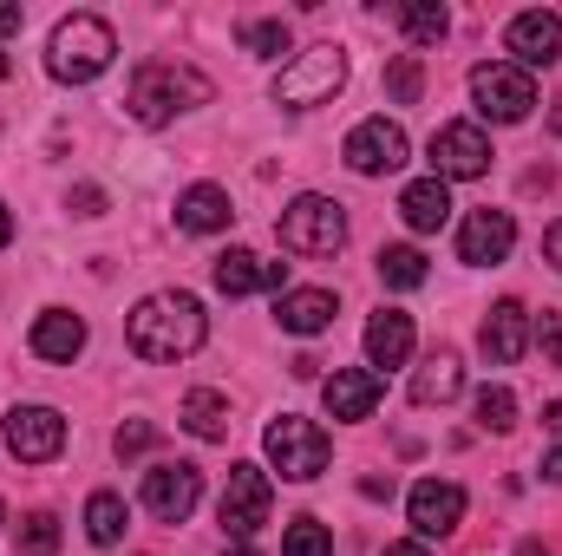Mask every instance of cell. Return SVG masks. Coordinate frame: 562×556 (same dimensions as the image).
I'll list each match as a JSON object with an SVG mask.
<instances>
[{
    "instance_id": "cell-6",
    "label": "cell",
    "mask_w": 562,
    "mask_h": 556,
    "mask_svg": "<svg viewBox=\"0 0 562 556\" xmlns=\"http://www.w3.org/2000/svg\"><path fill=\"white\" fill-rule=\"evenodd\" d=\"M340 86H347V53H340V46H314V53H301V59L276 79V105H294V112L334 105Z\"/></svg>"
},
{
    "instance_id": "cell-21",
    "label": "cell",
    "mask_w": 562,
    "mask_h": 556,
    "mask_svg": "<svg viewBox=\"0 0 562 556\" xmlns=\"http://www.w3.org/2000/svg\"><path fill=\"white\" fill-rule=\"evenodd\" d=\"M406 354H413V314L380 308V314L367 321V360H373V367H406Z\"/></svg>"
},
{
    "instance_id": "cell-13",
    "label": "cell",
    "mask_w": 562,
    "mask_h": 556,
    "mask_svg": "<svg viewBox=\"0 0 562 556\" xmlns=\"http://www.w3.org/2000/svg\"><path fill=\"white\" fill-rule=\"evenodd\" d=\"M510 243H517L510 210H471L464 230H458V256H464L471 269H497V263L510 256Z\"/></svg>"
},
{
    "instance_id": "cell-17",
    "label": "cell",
    "mask_w": 562,
    "mask_h": 556,
    "mask_svg": "<svg viewBox=\"0 0 562 556\" xmlns=\"http://www.w3.org/2000/svg\"><path fill=\"white\" fill-rule=\"evenodd\" d=\"M477 347H484V360H497V367L524 360V347H530V308H524V301H497V308L484 314V327H477Z\"/></svg>"
},
{
    "instance_id": "cell-30",
    "label": "cell",
    "mask_w": 562,
    "mask_h": 556,
    "mask_svg": "<svg viewBox=\"0 0 562 556\" xmlns=\"http://www.w3.org/2000/svg\"><path fill=\"white\" fill-rule=\"evenodd\" d=\"M281 556H334L327 524H314V518H294V524H288V537H281Z\"/></svg>"
},
{
    "instance_id": "cell-20",
    "label": "cell",
    "mask_w": 562,
    "mask_h": 556,
    "mask_svg": "<svg viewBox=\"0 0 562 556\" xmlns=\"http://www.w3.org/2000/svg\"><path fill=\"white\" fill-rule=\"evenodd\" d=\"M229 190H216V184H196V190H183L177 197V230H190V236H216V230H229Z\"/></svg>"
},
{
    "instance_id": "cell-36",
    "label": "cell",
    "mask_w": 562,
    "mask_h": 556,
    "mask_svg": "<svg viewBox=\"0 0 562 556\" xmlns=\"http://www.w3.org/2000/svg\"><path fill=\"white\" fill-rule=\"evenodd\" d=\"M66 210H72V216H105V190H99V184H79V190L66 197Z\"/></svg>"
},
{
    "instance_id": "cell-31",
    "label": "cell",
    "mask_w": 562,
    "mask_h": 556,
    "mask_svg": "<svg viewBox=\"0 0 562 556\" xmlns=\"http://www.w3.org/2000/svg\"><path fill=\"white\" fill-rule=\"evenodd\" d=\"M243 53H256V59H276V53H288V26L281 20H243Z\"/></svg>"
},
{
    "instance_id": "cell-29",
    "label": "cell",
    "mask_w": 562,
    "mask_h": 556,
    "mask_svg": "<svg viewBox=\"0 0 562 556\" xmlns=\"http://www.w3.org/2000/svg\"><path fill=\"white\" fill-rule=\"evenodd\" d=\"M471 413H477L484 432H510V425H517V393H510V387H484Z\"/></svg>"
},
{
    "instance_id": "cell-26",
    "label": "cell",
    "mask_w": 562,
    "mask_h": 556,
    "mask_svg": "<svg viewBox=\"0 0 562 556\" xmlns=\"http://www.w3.org/2000/svg\"><path fill=\"white\" fill-rule=\"evenodd\" d=\"M393 20L406 26L413 46H438V40L451 33V13H445L438 0H406V7H393Z\"/></svg>"
},
{
    "instance_id": "cell-44",
    "label": "cell",
    "mask_w": 562,
    "mask_h": 556,
    "mask_svg": "<svg viewBox=\"0 0 562 556\" xmlns=\"http://www.w3.org/2000/svg\"><path fill=\"white\" fill-rule=\"evenodd\" d=\"M380 556H425V551H419V544H386Z\"/></svg>"
},
{
    "instance_id": "cell-42",
    "label": "cell",
    "mask_w": 562,
    "mask_h": 556,
    "mask_svg": "<svg viewBox=\"0 0 562 556\" xmlns=\"http://www.w3.org/2000/svg\"><path fill=\"white\" fill-rule=\"evenodd\" d=\"M543 425H550V432H562V400H550V407H543Z\"/></svg>"
},
{
    "instance_id": "cell-23",
    "label": "cell",
    "mask_w": 562,
    "mask_h": 556,
    "mask_svg": "<svg viewBox=\"0 0 562 556\" xmlns=\"http://www.w3.org/2000/svg\"><path fill=\"white\" fill-rule=\"evenodd\" d=\"M79 347H86V321H79V314L46 308V314L33 321V354H40V360H72Z\"/></svg>"
},
{
    "instance_id": "cell-43",
    "label": "cell",
    "mask_w": 562,
    "mask_h": 556,
    "mask_svg": "<svg viewBox=\"0 0 562 556\" xmlns=\"http://www.w3.org/2000/svg\"><path fill=\"white\" fill-rule=\"evenodd\" d=\"M13 243V216H7V203H0V249Z\"/></svg>"
},
{
    "instance_id": "cell-10",
    "label": "cell",
    "mask_w": 562,
    "mask_h": 556,
    "mask_svg": "<svg viewBox=\"0 0 562 556\" xmlns=\"http://www.w3.org/2000/svg\"><path fill=\"white\" fill-rule=\"evenodd\" d=\"M7 452L26 458V465L59 458V452H66V419L53 413V407H13V413H7Z\"/></svg>"
},
{
    "instance_id": "cell-5",
    "label": "cell",
    "mask_w": 562,
    "mask_h": 556,
    "mask_svg": "<svg viewBox=\"0 0 562 556\" xmlns=\"http://www.w3.org/2000/svg\"><path fill=\"white\" fill-rule=\"evenodd\" d=\"M269 465H276L288 485H307V478H321L327 471V458H334V445H327V432L314 425V419H294L281 413L276 425H269Z\"/></svg>"
},
{
    "instance_id": "cell-14",
    "label": "cell",
    "mask_w": 562,
    "mask_h": 556,
    "mask_svg": "<svg viewBox=\"0 0 562 556\" xmlns=\"http://www.w3.org/2000/svg\"><path fill=\"white\" fill-rule=\"evenodd\" d=\"M504 46L524 59V73H530V66H557L562 59V13H543V7L517 13V20L504 26Z\"/></svg>"
},
{
    "instance_id": "cell-19",
    "label": "cell",
    "mask_w": 562,
    "mask_h": 556,
    "mask_svg": "<svg viewBox=\"0 0 562 556\" xmlns=\"http://www.w3.org/2000/svg\"><path fill=\"white\" fill-rule=\"evenodd\" d=\"M334 314H340V301L327 288H288L276 301V321L288 334H321V327H334Z\"/></svg>"
},
{
    "instance_id": "cell-45",
    "label": "cell",
    "mask_w": 562,
    "mask_h": 556,
    "mask_svg": "<svg viewBox=\"0 0 562 556\" xmlns=\"http://www.w3.org/2000/svg\"><path fill=\"white\" fill-rule=\"evenodd\" d=\"M229 556H262V551H249V544H236V551H229Z\"/></svg>"
},
{
    "instance_id": "cell-11",
    "label": "cell",
    "mask_w": 562,
    "mask_h": 556,
    "mask_svg": "<svg viewBox=\"0 0 562 556\" xmlns=\"http://www.w3.org/2000/svg\"><path fill=\"white\" fill-rule=\"evenodd\" d=\"M347 164H353L360 177L400 170V164H406V132H400L393 119H360V125L347 132Z\"/></svg>"
},
{
    "instance_id": "cell-33",
    "label": "cell",
    "mask_w": 562,
    "mask_h": 556,
    "mask_svg": "<svg viewBox=\"0 0 562 556\" xmlns=\"http://www.w3.org/2000/svg\"><path fill=\"white\" fill-rule=\"evenodd\" d=\"M386 92H393L400 105H419V92H425V73H419V59H413V53H400V59L386 66Z\"/></svg>"
},
{
    "instance_id": "cell-22",
    "label": "cell",
    "mask_w": 562,
    "mask_h": 556,
    "mask_svg": "<svg viewBox=\"0 0 562 556\" xmlns=\"http://www.w3.org/2000/svg\"><path fill=\"white\" fill-rule=\"evenodd\" d=\"M458 393H464V360H458L451 347H438L419 374H413V407H445V400H458Z\"/></svg>"
},
{
    "instance_id": "cell-37",
    "label": "cell",
    "mask_w": 562,
    "mask_h": 556,
    "mask_svg": "<svg viewBox=\"0 0 562 556\" xmlns=\"http://www.w3.org/2000/svg\"><path fill=\"white\" fill-rule=\"evenodd\" d=\"M20 26H26V7H13V0H0V40H7V33H20Z\"/></svg>"
},
{
    "instance_id": "cell-41",
    "label": "cell",
    "mask_w": 562,
    "mask_h": 556,
    "mask_svg": "<svg viewBox=\"0 0 562 556\" xmlns=\"http://www.w3.org/2000/svg\"><path fill=\"white\" fill-rule=\"evenodd\" d=\"M517 556H557V551H550V544H537V537H524V544H517Z\"/></svg>"
},
{
    "instance_id": "cell-3",
    "label": "cell",
    "mask_w": 562,
    "mask_h": 556,
    "mask_svg": "<svg viewBox=\"0 0 562 556\" xmlns=\"http://www.w3.org/2000/svg\"><path fill=\"white\" fill-rule=\"evenodd\" d=\"M112 53H119V33H112L99 13H72V20L53 26L46 73H53L59 86H86V79H99V73L112 66Z\"/></svg>"
},
{
    "instance_id": "cell-12",
    "label": "cell",
    "mask_w": 562,
    "mask_h": 556,
    "mask_svg": "<svg viewBox=\"0 0 562 556\" xmlns=\"http://www.w3.org/2000/svg\"><path fill=\"white\" fill-rule=\"evenodd\" d=\"M491 170V138L477 125H438L431 132V177H484Z\"/></svg>"
},
{
    "instance_id": "cell-8",
    "label": "cell",
    "mask_w": 562,
    "mask_h": 556,
    "mask_svg": "<svg viewBox=\"0 0 562 556\" xmlns=\"http://www.w3.org/2000/svg\"><path fill=\"white\" fill-rule=\"evenodd\" d=\"M269 504H276L269 471H262V465H236V471H229V485H223L216 518H223V531H229V537H256V531L269 524Z\"/></svg>"
},
{
    "instance_id": "cell-15",
    "label": "cell",
    "mask_w": 562,
    "mask_h": 556,
    "mask_svg": "<svg viewBox=\"0 0 562 556\" xmlns=\"http://www.w3.org/2000/svg\"><path fill=\"white\" fill-rule=\"evenodd\" d=\"M210 281L229 294V301H243V294H256V288H288V263H262V256H249V249H223L216 263H210Z\"/></svg>"
},
{
    "instance_id": "cell-39",
    "label": "cell",
    "mask_w": 562,
    "mask_h": 556,
    "mask_svg": "<svg viewBox=\"0 0 562 556\" xmlns=\"http://www.w3.org/2000/svg\"><path fill=\"white\" fill-rule=\"evenodd\" d=\"M288 367H294V380H314V374H321V360H314V354H294Z\"/></svg>"
},
{
    "instance_id": "cell-9",
    "label": "cell",
    "mask_w": 562,
    "mask_h": 556,
    "mask_svg": "<svg viewBox=\"0 0 562 556\" xmlns=\"http://www.w3.org/2000/svg\"><path fill=\"white\" fill-rule=\"evenodd\" d=\"M196 498H203V471H196L190 458L144 471V511H150L157 524H183V518L196 511Z\"/></svg>"
},
{
    "instance_id": "cell-35",
    "label": "cell",
    "mask_w": 562,
    "mask_h": 556,
    "mask_svg": "<svg viewBox=\"0 0 562 556\" xmlns=\"http://www.w3.org/2000/svg\"><path fill=\"white\" fill-rule=\"evenodd\" d=\"M537 341H543V360H550V367H562V314H557V308H543Z\"/></svg>"
},
{
    "instance_id": "cell-18",
    "label": "cell",
    "mask_w": 562,
    "mask_h": 556,
    "mask_svg": "<svg viewBox=\"0 0 562 556\" xmlns=\"http://www.w3.org/2000/svg\"><path fill=\"white\" fill-rule=\"evenodd\" d=\"M380 393H386V380L373 367H334V380L321 387V400H327L334 419H373Z\"/></svg>"
},
{
    "instance_id": "cell-40",
    "label": "cell",
    "mask_w": 562,
    "mask_h": 556,
    "mask_svg": "<svg viewBox=\"0 0 562 556\" xmlns=\"http://www.w3.org/2000/svg\"><path fill=\"white\" fill-rule=\"evenodd\" d=\"M543 478H550V485H562V445L550 452V458H543Z\"/></svg>"
},
{
    "instance_id": "cell-46",
    "label": "cell",
    "mask_w": 562,
    "mask_h": 556,
    "mask_svg": "<svg viewBox=\"0 0 562 556\" xmlns=\"http://www.w3.org/2000/svg\"><path fill=\"white\" fill-rule=\"evenodd\" d=\"M0 79H7V53H0Z\"/></svg>"
},
{
    "instance_id": "cell-27",
    "label": "cell",
    "mask_w": 562,
    "mask_h": 556,
    "mask_svg": "<svg viewBox=\"0 0 562 556\" xmlns=\"http://www.w3.org/2000/svg\"><path fill=\"white\" fill-rule=\"evenodd\" d=\"M86 537H92V544H119V537H125V498H119V491H92V504H86Z\"/></svg>"
},
{
    "instance_id": "cell-25",
    "label": "cell",
    "mask_w": 562,
    "mask_h": 556,
    "mask_svg": "<svg viewBox=\"0 0 562 556\" xmlns=\"http://www.w3.org/2000/svg\"><path fill=\"white\" fill-rule=\"evenodd\" d=\"M177 419H183V425H190L196 438H229V400H223V393H210V387L183 393Z\"/></svg>"
},
{
    "instance_id": "cell-2",
    "label": "cell",
    "mask_w": 562,
    "mask_h": 556,
    "mask_svg": "<svg viewBox=\"0 0 562 556\" xmlns=\"http://www.w3.org/2000/svg\"><path fill=\"white\" fill-rule=\"evenodd\" d=\"M210 99H216V86L196 66H177V59H144L138 73H132V92H125V105H132L138 125H170L177 112L210 105Z\"/></svg>"
},
{
    "instance_id": "cell-4",
    "label": "cell",
    "mask_w": 562,
    "mask_h": 556,
    "mask_svg": "<svg viewBox=\"0 0 562 556\" xmlns=\"http://www.w3.org/2000/svg\"><path fill=\"white\" fill-rule=\"evenodd\" d=\"M276 236H281L288 256H334V249L347 243V216H340L334 197H294V203L281 210Z\"/></svg>"
},
{
    "instance_id": "cell-16",
    "label": "cell",
    "mask_w": 562,
    "mask_h": 556,
    "mask_svg": "<svg viewBox=\"0 0 562 556\" xmlns=\"http://www.w3.org/2000/svg\"><path fill=\"white\" fill-rule=\"evenodd\" d=\"M406 511H413V531H419V537H451V531L464 524V491L445 485V478H425V485H413Z\"/></svg>"
},
{
    "instance_id": "cell-7",
    "label": "cell",
    "mask_w": 562,
    "mask_h": 556,
    "mask_svg": "<svg viewBox=\"0 0 562 556\" xmlns=\"http://www.w3.org/2000/svg\"><path fill=\"white\" fill-rule=\"evenodd\" d=\"M471 99H477V112H484L491 125H524L530 105H537V79H530L524 66L484 59V66L471 73Z\"/></svg>"
},
{
    "instance_id": "cell-32",
    "label": "cell",
    "mask_w": 562,
    "mask_h": 556,
    "mask_svg": "<svg viewBox=\"0 0 562 556\" xmlns=\"http://www.w3.org/2000/svg\"><path fill=\"white\" fill-rule=\"evenodd\" d=\"M53 551H59V518L53 511H33L20 524V556H53Z\"/></svg>"
},
{
    "instance_id": "cell-38",
    "label": "cell",
    "mask_w": 562,
    "mask_h": 556,
    "mask_svg": "<svg viewBox=\"0 0 562 556\" xmlns=\"http://www.w3.org/2000/svg\"><path fill=\"white\" fill-rule=\"evenodd\" d=\"M543 256L557 263V276H562V223H550V230H543Z\"/></svg>"
},
{
    "instance_id": "cell-28",
    "label": "cell",
    "mask_w": 562,
    "mask_h": 556,
    "mask_svg": "<svg viewBox=\"0 0 562 556\" xmlns=\"http://www.w3.org/2000/svg\"><path fill=\"white\" fill-rule=\"evenodd\" d=\"M380 281H386V288H419L425 256L413 249V243H386V249H380Z\"/></svg>"
},
{
    "instance_id": "cell-47",
    "label": "cell",
    "mask_w": 562,
    "mask_h": 556,
    "mask_svg": "<svg viewBox=\"0 0 562 556\" xmlns=\"http://www.w3.org/2000/svg\"><path fill=\"white\" fill-rule=\"evenodd\" d=\"M557 132H562V105H557Z\"/></svg>"
},
{
    "instance_id": "cell-48",
    "label": "cell",
    "mask_w": 562,
    "mask_h": 556,
    "mask_svg": "<svg viewBox=\"0 0 562 556\" xmlns=\"http://www.w3.org/2000/svg\"><path fill=\"white\" fill-rule=\"evenodd\" d=\"M0 524H7V504H0Z\"/></svg>"
},
{
    "instance_id": "cell-1",
    "label": "cell",
    "mask_w": 562,
    "mask_h": 556,
    "mask_svg": "<svg viewBox=\"0 0 562 556\" xmlns=\"http://www.w3.org/2000/svg\"><path fill=\"white\" fill-rule=\"evenodd\" d=\"M203 334H210V321H203V301L196 294H183V288H164V294H144L138 308H132V321H125V341H132V354L138 360H183V354H196L203 347Z\"/></svg>"
},
{
    "instance_id": "cell-24",
    "label": "cell",
    "mask_w": 562,
    "mask_h": 556,
    "mask_svg": "<svg viewBox=\"0 0 562 556\" xmlns=\"http://www.w3.org/2000/svg\"><path fill=\"white\" fill-rule=\"evenodd\" d=\"M400 216H406L419 236L445 230V216H451V190H445L438 177H419V184H406V190H400Z\"/></svg>"
},
{
    "instance_id": "cell-34",
    "label": "cell",
    "mask_w": 562,
    "mask_h": 556,
    "mask_svg": "<svg viewBox=\"0 0 562 556\" xmlns=\"http://www.w3.org/2000/svg\"><path fill=\"white\" fill-rule=\"evenodd\" d=\"M112 445H119V458H138V452L157 445V425H150V419H132V425H119V438H112Z\"/></svg>"
}]
</instances>
